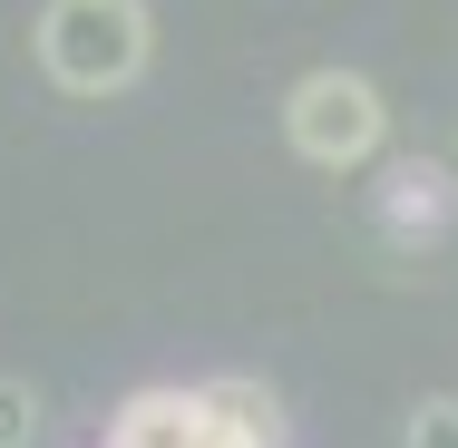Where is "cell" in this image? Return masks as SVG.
Instances as JSON below:
<instances>
[{"label":"cell","instance_id":"cell-1","mask_svg":"<svg viewBox=\"0 0 458 448\" xmlns=\"http://www.w3.org/2000/svg\"><path fill=\"white\" fill-rule=\"evenodd\" d=\"M147 0H49L39 10V69L69 97H117L137 69H147Z\"/></svg>","mask_w":458,"mask_h":448},{"label":"cell","instance_id":"cell-2","mask_svg":"<svg viewBox=\"0 0 458 448\" xmlns=\"http://www.w3.org/2000/svg\"><path fill=\"white\" fill-rule=\"evenodd\" d=\"M380 127H390V107H380V89H370L361 69H312L302 89L283 97V137L312 156V166H361L370 147H380Z\"/></svg>","mask_w":458,"mask_h":448},{"label":"cell","instance_id":"cell-3","mask_svg":"<svg viewBox=\"0 0 458 448\" xmlns=\"http://www.w3.org/2000/svg\"><path fill=\"white\" fill-rule=\"evenodd\" d=\"M107 439L117 448H234L225 429H215L205 390H137V400L107 419Z\"/></svg>","mask_w":458,"mask_h":448},{"label":"cell","instance_id":"cell-4","mask_svg":"<svg viewBox=\"0 0 458 448\" xmlns=\"http://www.w3.org/2000/svg\"><path fill=\"white\" fill-rule=\"evenodd\" d=\"M449 215H458V185H449V166H429V156L390 166V185H380V224H390V234H439Z\"/></svg>","mask_w":458,"mask_h":448},{"label":"cell","instance_id":"cell-5","mask_svg":"<svg viewBox=\"0 0 458 448\" xmlns=\"http://www.w3.org/2000/svg\"><path fill=\"white\" fill-rule=\"evenodd\" d=\"M205 410L234 448H283V400L264 380H205Z\"/></svg>","mask_w":458,"mask_h":448},{"label":"cell","instance_id":"cell-6","mask_svg":"<svg viewBox=\"0 0 458 448\" xmlns=\"http://www.w3.org/2000/svg\"><path fill=\"white\" fill-rule=\"evenodd\" d=\"M39 439V400H30V380H0V448H30Z\"/></svg>","mask_w":458,"mask_h":448},{"label":"cell","instance_id":"cell-7","mask_svg":"<svg viewBox=\"0 0 458 448\" xmlns=\"http://www.w3.org/2000/svg\"><path fill=\"white\" fill-rule=\"evenodd\" d=\"M410 448H458V400H420L410 410Z\"/></svg>","mask_w":458,"mask_h":448},{"label":"cell","instance_id":"cell-8","mask_svg":"<svg viewBox=\"0 0 458 448\" xmlns=\"http://www.w3.org/2000/svg\"><path fill=\"white\" fill-rule=\"evenodd\" d=\"M107 448H117V439H107Z\"/></svg>","mask_w":458,"mask_h":448}]
</instances>
